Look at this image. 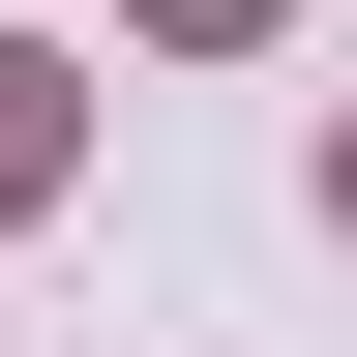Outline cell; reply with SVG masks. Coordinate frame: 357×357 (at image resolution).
<instances>
[{
	"mask_svg": "<svg viewBox=\"0 0 357 357\" xmlns=\"http://www.w3.org/2000/svg\"><path fill=\"white\" fill-rule=\"evenodd\" d=\"M30 178H60V60L0 30V208H30Z\"/></svg>",
	"mask_w": 357,
	"mask_h": 357,
	"instance_id": "cell-1",
	"label": "cell"
},
{
	"mask_svg": "<svg viewBox=\"0 0 357 357\" xmlns=\"http://www.w3.org/2000/svg\"><path fill=\"white\" fill-rule=\"evenodd\" d=\"M149 30H268V0H149Z\"/></svg>",
	"mask_w": 357,
	"mask_h": 357,
	"instance_id": "cell-2",
	"label": "cell"
}]
</instances>
